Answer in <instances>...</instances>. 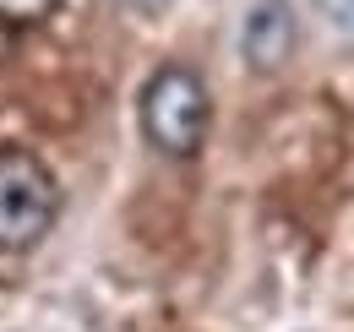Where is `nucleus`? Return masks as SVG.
Returning a JSON list of instances; mask_svg holds the SVG:
<instances>
[{
	"mask_svg": "<svg viewBox=\"0 0 354 332\" xmlns=\"http://www.w3.org/2000/svg\"><path fill=\"white\" fill-rule=\"evenodd\" d=\"M55 6L60 0H0V22L6 28H33V22H44Z\"/></svg>",
	"mask_w": 354,
	"mask_h": 332,
	"instance_id": "obj_4",
	"label": "nucleus"
},
{
	"mask_svg": "<svg viewBox=\"0 0 354 332\" xmlns=\"http://www.w3.org/2000/svg\"><path fill=\"white\" fill-rule=\"evenodd\" d=\"M60 218V185L39 153L0 147V256H22Z\"/></svg>",
	"mask_w": 354,
	"mask_h": 332,
	"instance_id": "obj_2",
	"label": "nucleus"
},
{
	"mask_svg": "<svg viewBox=\"0 0 354 332\" xmlns=\"http://www.w3.org/2000/svg\"><path fill=\"white\" fill-rule=\"evenodd\" d=\"M131 11H142V17H158V11H169V0H126Z\"/></svg>",
	"mask_w": 354,
	"mask_h": 332,
	"instance_id": "obj_5",
	"label": "nucleus"
},
{
	"mask_svg": "<svg viewBox=\"0 0 354 332\" xmlns=\"http://www.w3.org/2000/svg\"><path fill=\"white\" fill-rule=\"evenodd\" d=\"M136 120H142V136H147L153 153H164V158H196L202 142H207V125H213V98H207L202 71H191L180 60L158 66L142 82Z\"/></svg>",
	"mask_w": 354,
	"mask_h": 332,
	"instance_id": "obj_1",
	"label": "nucleus"
},
{
	"mask_svg": "<svg viewBox=\"0 0 354 332\" xmlns=\"http://www.w3.org/2000/svg\"><path fill=\"white\" fill-rule=\"evenodd\" d=\"M295 44H300L295 0H251V11L240 22V55H245V66L272 77L278 66H289Z\"/></svg>",
	"mask_w": 354,
	"mask_h": 332,
	"instance_id": "obj_3",
	"label": "nucleus"
}]
</instances>
